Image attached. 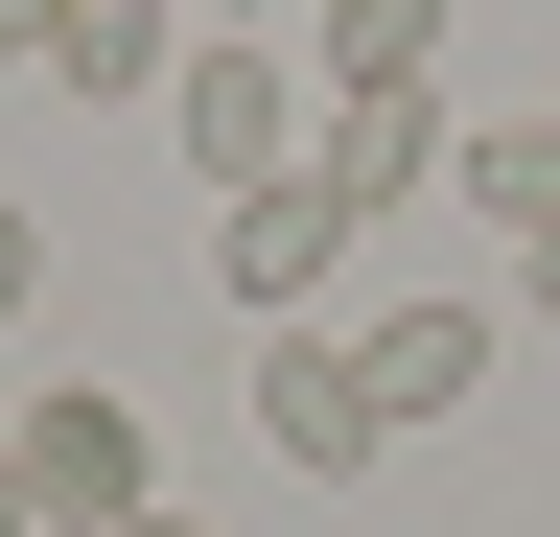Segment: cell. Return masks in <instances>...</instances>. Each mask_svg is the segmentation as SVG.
Here are the masks:
<instances>
[{
    "instance_id": "cell-1",
    "label": "cell",
    "mask_w": 560,
    "mask_h": 537,
    "mask_svg": "<svg viewBox=\"0 0 560 537\" xmlns=\"http://www.w3.org/2000/svg\"><path fill=\"white\" fill-rule=\"evenodd\" d=\"M164 117H187V164H210V211H257V187H304V141H327V117L280 94V47H234V24L187 47V94H164Z\"/></svg>"
},
{
    "instance_id": "cell-2",
    "label": "cell",
    "mask_w": 560,
    "mask_h": 537,
    "mask_svg": "<svg viewBox=\"0 0 560 537\" xmlns=\"http://www.w3.org/2000/svg\"><path fill=\"white\" fill-rule=\"evenodd\" d=\"M0 444H24V514H47V537H140V514H164V467H140V397H24Z\"/></svg>"
},
{
    "instance_id": "cell-3",
    "label": "cell",
    "mask_w": 560,
    "mask_h": 537,
    "mask_svg": "<svg viewBox=\"0 0 560 537\" xmlns=\"http://www.w3.org/2000/svg\"><path fill=\"white\" fill-rule=\"evenodd\" d=\"M187 47H210L187 0H24V71H47V94H94V117H164V94H187Z\"/></svg>"
},
{
    "instance_id": "cell-4",
    "label": "cell",
    "mask_w": 560,
    "mask_h": 537,
    "mask_svg": "<svg viewBox=\"0 0 560 537\" xmlns=\"http://www.w3.org/2000/svg\"><path fill=\"white\" fill-rule=\"evenodd\" d=\"M257 444L304 467V491H350V467L397 444L374 421V351H350V327H280V351H257Z\"/></svg>"
},
{
    "instance_id": "cell-5",
    "label": "cell",
    "mask_w": 560,
    "mask_h": 537,
    "mask_svg": "<svg viewBox=\"0 0 560 537\" xmlns=\"http://www.w3.org/2000/svg\"><path fill=\"white\" fill-rule=\"evenodd\" d=\"M444 187L514 234V304L560 327V117H467V141H444Z\"/></svg>"
},
{
    "instance_id": "cell-6",
    "label": "cell",
    "mask_w": 560,
    "mask_h": 537,
    "mask_svg": "<svg viewBox=\"0 0 560 537\" xmlns=\"http://www.w3.org/2000/svg\"><path fill=\"white\" fill-rule=\"evenodd\" d=\"M444 141H467V117H444V94H327V141H304V187H327V211H350V234H374V211H397V187H444Z\"/></svg>"
},
{
    "instance_id": "cell-7",
    "label": "cell",
    "mask_w": 560,
    "mask_h": 537,
    "mask_svg": "<svg viewBox=\"0 0 560 537\" xmlns=\"http://www.w3.org/2000/svg\"><path fill=\"white\" fill-rule=\"evenodd\" d=\"M327 257H350V211H327V187H257V211H210V281H234L257 327H304V304H327Z\"/></svg>"
},
{
    "instance_id": "cell-8",
    "label": "cell",
    "mask_w": 560,
    "mask_h": 537,
    "mask_svg": "<svg viewBox=\"0 0 560 537\" xmlns=\"http://www.w3.org/2000/svg\"><path fill=\"white\" fill-rule=\"evenodd\" d=\"M444 24H467V0H304L327 94H444Z\"/></svg>"
},
{
    "instance_id": "cell-9",
    "label": "cell",
    "mask_w": 560,
    "mask_h": 537,
    "mask_svg": "<svg viewBox=\"0 0 560 537\" xmlns=\"http://www.w3.org/2000/svg\"><path fill=\"white\" fill-rule=\"evenodd\" d=\"M350 351H374V421H444V397L490 374V304H374Z\"/></svg>"
},
{
    "instance_id": "cell-10",
    "label": "cell",
    "mask_w": 560,
    "mask_h": 537,
    "mask_svg": "<svg viewBox=\"0 0 560 537\" xmlns=\"http://www.w3.org/2000/svg\"><path fill=\"white\" fill-rule=\"evenodd\" d=\"M24 304H47V211L0 187V327H24Z\"/></svg>"
},
{
    "instance_id": "cell-11",
    "label": "cell",
    "mask_w": 560,
    "mask_h": 537,
    "mask_svg": "<svg viewBox=\"0 0 560 537\" xmlns=\"http://www.w3.org/2000/svg\"><path fill=\"white\" fill-rule=\"evenodd\" d=\"M0 537H47V514H24V444H0Z\"/></svg>"
},
{
    "instance_id": "cell-12",
    "label": "cell",
    "mask_w": 560,
    "mask_h": 537,
    "mask_svg": "<svg viewBox=\"0 0 560 537\" xmlns=\"http://www.w3.org/2000/svg\"><path fill=\"white\" fill-rule=\"evenodd\" d=\"M140 537H210V514H140Z\"/></svg>"
},
{
    "instance_id": "cell-13",
    "label": "cell",
    "mask_w": 560,
    "mask_h": 537,
    "mask_svg": "<svg viewBox=\"0 0 560 537\" xmlns=\"http://www.w3.org/2000/svg\"><path fill=\"white\" fill-rule=\"evenodd\" d=\"M210 24H257V0H210Z\"/></svg>"
},
{
    "instance_id": "cell-14",
    "label": "cell",
    "mask_w": 560,
    "mask_h": 537,
    "mask_svg": "<svg viewBox=\"0 0 560 537\" xmlns=\"http://www.w3.org/2000/svg\"><path fill=\"white\" fill-rule=\"evenodd\" d=\"M0 47H24V0H0Z\"/></svg>"
}]
</instances>
